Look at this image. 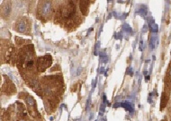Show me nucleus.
I'll return each mask as SVG.
<instances>
[{"instance_id":"obj_12","label":"nucleus","mask_w":171,"mask_h":121,"mask_svg":"<svg viewBox=\"0 0 171 121\" xmlns=\"http://www.w3.org/2000/svg\"><path fill=\"white\" fill-rule=\"evenodd\" d=\"M99 56H100V58H101V59H102V61L103 62H107V57H106V55L104 53V52H102V53H100L99 54Z\"/></svg>"},{"instance_id":"obj_6","label":"nucleus","mask_w":171,"mask_h":121,"mask_svg":"<svg viewBox=\"0 0 171 121\" xmlns=\"http://www.w3.org/2000/svg\"><path fill=\"white\" fill-rule=\"evenodd\" d=\"M147 12H148V10H147V7H146L145 6H140V8L137 9L136 14H138V15H142V16H145V15H147Z\"/></svg>"},{"instance_id":"obj_4","label":"nucleus","mask_w":171,"mask_h":121,"mask_svg":"<svg viewBox=\"0 0 171 121\" xmlns=\"http://www.w3.org/2000/svg\"><path fill=\"white\" fill-rule=\"evenodd\" d=\"M16 30L20 32H25V31L27 30V24L25 22L23 21H20L16 23Z\"/></svg>"},{"instance_id":"obj_5","label":"nucleus","mask_w":171,"mask_h":121,"mask_svg":"<svg viewBox=\"0 0 171 121\" xmlns=\"http://www.w3.org/2000/svg\"><path fill=\"white\" fill-rule=\"evenodd\" d=\"M89 6V1H81L80 2V9L82 11L83 15H86Z\"/></svg>"},{"instance_id":"obj_11","label":"nucleus","mask_w":171,"mask_h":121,"mask_svg":"<svg viewBox=\"0 0 171 121\" xmlns=\"http://www.w3.org/2000/svg\"><path fill=\"white\" fill-rule=\"evenodd\" d=\"M26 102H27V104H28L29 106H33L35 101H34L33 98H32V96L28 95L27 96V98H26Z\"/></svg>"},{"instance_id":"obj_3","label":"nucleus","mask_w":171,"mask_h":121,"mask_svg":"<svg viewBox=\"0 0 171 121\" xmlns=\"http://www.w3.org/2000/svg\"><path fill=\"white\" fill-rule=\"evenodd\" d=\"M41 13L43 16H48L51 14V3L49 1H44L42 5V8L40 9Z\"/></svg>"},{"instance_id":"obj_8","label":"nucleus","mask_w":171,"mask_h":121,"mask_svg":"<svg viewBox=\"0 0 171 121\" xmlns=\"http://www.w3.org/2000/svg\"><path fill=\"white\" fill-rule=\"evenodd\" d=\"M149 25H150V29L151 32H154V33L158 32V31H159V26H158V24L156 23H154V21H152L151 23H149Z\"/></svg>"},{"instance_id":"obj_7","label":"nucleus","mask_w":171,"mask_h":121,"mask_svg":"<svg viewBox=\"0 0 171 121\" xmlns=\"http://www.w3.org/2000/svg\"><path fill=\"white\" fill-rule=\"evenodd\" d=\"M168 101V96L166 94V93H163L162 97H161V102H160V108L163 109L164 107L167 105V102Z\"/></svg>"},{"instance_id":"obj_13","label":"nucleus","mask_w":171,"mask_h":121,"mask_svg":"<svg viewBox=\"0 0 171 121\" xmlns=\"http://www.w3.org/2000/svg\"><path fill=\"white\" fill-rule=\"evenodd\" d=\"M168 75L169 76V77H171V67L168 69Z\"/></svg>"},{"instance_id":"obj_10","label":"nucleus","mask_w":171,"mask_h":121,"mask_svg":"<svg viewBox=\"0 0 171 121\" xmlns=\"http://www.w3.org/2000/svg\"><path fill=\"white\" fill-rule=\"evenodd\" d=\"M121 106L123 107V108H125L126 110H129V111H132V107H131V105L128 101H123V103L121 104Z\"/></svg>"},{"instance_id":"obj_1","label":"nucleus","mask_w":171,"mask_h":121,"mask_svg":"<svg viewBox=\"0 0 171 121\" xmlns=\"http://www.w3.org/2000/svg\"><path fill=\"white\" fill-rule=\"evenodd\" d=\"M51 58L50 56H44L43 58H38V69L40 72H43L44 70L51 66Z\"/></svg>"},{"instance_id":"obj_2","label":"nucleus","mask_w":171,"mask_h":121,"mask_svg":"<svg viewBox=\"0 0 171 121\" xmlns=\"http://www.w3.org/2000/svg\"><path fill=\"white\" fill-rule=\"evenodd\" d=\"M75 14V6L72 2L68 3V5L65 7H63V9L60 10V15L63 18H69L71 17L72 15Z\"/></svg>"},{"instance_id":"obj_9","label":"nucleus","mask_w":171,"mask_h":121,"mask_svg":"<svg viewBox=\"0 0 171 121\" xmlns=\"http://www.w3.org/2000/svg\"><path fill=\"white\" fill-rule=\"evenodd\" d=\"M157 45V37L156 36H152L150 38V49H153Z\"/></svg>"}]
</instances>
